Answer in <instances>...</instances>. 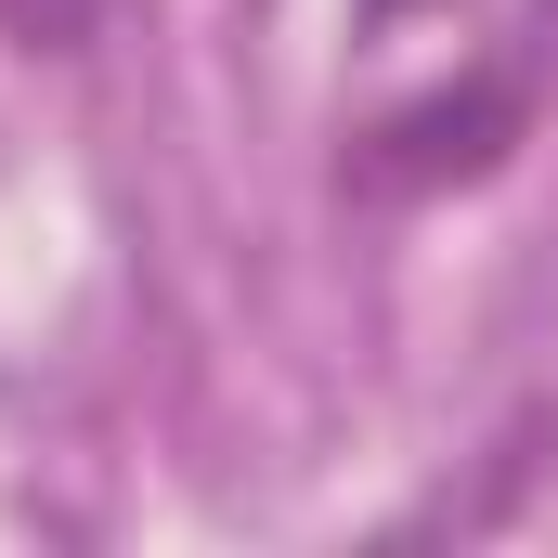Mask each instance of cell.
<instances>
[{"mask_svg": "<svg viewBox=\"0 0 558 558\" xmlns=\"http://www.w3.org/2000/svg\"><path fill=\"white\" fill-rule=\"evenodd\" d=\"M494 131H507V92L428 105V118H403V131H377L364 182H377V195H416V182H441V169H481V156H494Z\"/></svg>", "mask_w": 558, "mask_h": 558, "instance_id": "obj_1", "label": "cell"}]
</instances>
